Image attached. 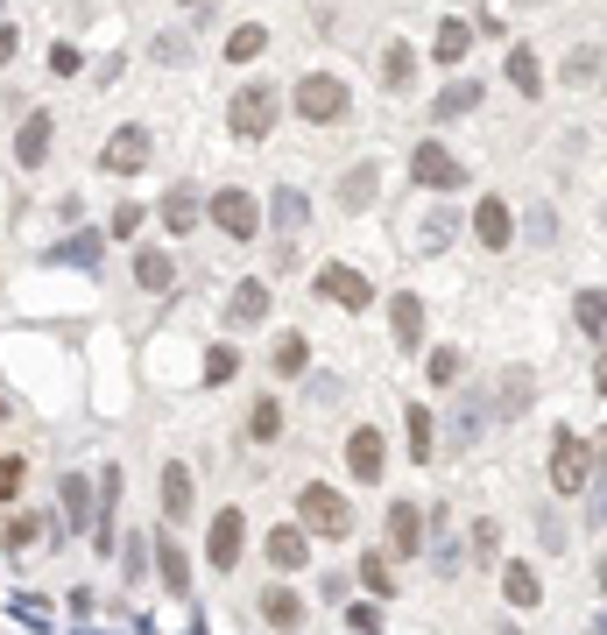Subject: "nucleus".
I'll return each instance as SVG.
<instances>
[{
  "label": "nucleus",
  "instance_id": "obj_1",
  "mask_svg": "<svg viewBox=\"0 0 607 635\" xmlns=\"http://www.w3.org/2000/svg\"><path fill=\"white\" fill-rule=\"evenodd\" d=\"M290 113L311 127H339L353 113V85L339 79V71H304V79L290 85Z\"/></svg>",
  "mask_w": 607,
  "mask_h": 635
},
{
  "label": "nucleus",
  "instance_id": "obj_2",
  "mask_svg": "<svg viewBox=\"0 0 607 635\" xmlns=\"http://www.w3.org/2000/svg\"><path fill=\"white\" fill-rule=\"evenodd\" d=\"M297 523L311 536H326V544H347L353 536V502L332 488V480H304L297 488Z\"/></svg>",
  "mask_w": 607,
  "mask_h": 635
},
{
  "label": "nucleus",
  "instance_id": "obj_3",
  "mask_svg": "<svg viewBox=\"0 0 607 635\" xmlns=\"http://www.w3.org/2000/svg\"><path fill=\"white\" fill-rule=\"evenodd\" d=\"M276 121H282V92L261 85V79L240 85L234 100H226V134H234V142H269Z\"/></svg>",
  "mask_w": 607,
  "mask_h": 635
},
{
  "label": "nucleus",
  "instance_id": "obj_4",
  "mask_svg": "<svg viewBox=\"0 0 607 635\" xmlns=\"http://www.w3.org/2000/svg\"><path fill=\"white\" fill-rule=\"evenodd\" d=\"M594 467H600L594 445H586L573 423H565V431L552 438V494H558V502H579V494L594 488Z\"/></svg>",
  "mask_w": 607,
  "mask_h": 635
},
{
  "label": "nucleus",
  "instance_id": "obj_5",
  "mask_svg": "<svg viewBox=\"0 0 607 635\" xmlns=\"http://www.w3.org/2000/svg\"><path fill=\"white\" fill-rule=\"evenodd\" d=\"M205 219H213L234 247H248V240L261 234V226H269V219H261V198H255L248 184H226V191H213V198H205Z\"/></svg>",
  "mask_w": 607,
  "mask_h": 635
},
{
  "label": "nucleus",
  "instance_id": "obj_6",
  "mask_svg": "<svg viewBox=\"0 0 607 635\" xmlns=\"http://www.w3.org/2000/svg\"><path fill=\"white\" fill-rule=\"evenodd\" d=\"M240 557H248V509H240V502H226V509L213 515V530H205V565L234 572Z\"/></svg>",
  "mask_w": 607,
  "mask_h": 635
},
{
  "label": "nucleus",
  "instance_id": "obj_7",
  "mask_svg": "<svg viewBox=\"0 0 607 635\" xmlns=\"http://www.w3.org/2000/svg\"><path fill=\"white\" fill-rule=\"evenodd\" d=\"M148 156H156L148 127H135V121H127V127H113V134H106V148H100V170H106V177H142V170H148Z\"/></svg>",
  "mask_w": 607,
  "mask_h": 635
},
{
  "label": "nucleus",
  "instance_id": "obj_8",
  "mask_svg": "<svg viewBox=\"0 0 607 635\" xmlns=\"http://www.w3.org/2000/svg\"><path fill=\"white\" fill-rule=\"evenodd\" d=\"M410 184H424V191H460V184H466V163L452 156L445 142H416V148H410Z\"/></svg>",
  "mask_w": 607,
  "mask_h": 635
},
{
  "label": "nucleus",
  "instance_id": "obj_9",
  "mask_svg": "<svg viewBox=\"0 0 607 635\" xmlns=\"http://www.w3.org/2000/svg\"><path fill=\"white\" fill-rule=\"evenodd\" d=\"M261 565H269L276 580L304 572V565H311V530H304V523H276L269 536H261Z\"/></svg>",
  "mask_w": 607,
  "mask_h": 635
},
{
  "label": "nucleus",
  "instance_id": "obj_10",
  "mask_svg": "<svg viewBox=\"0 0 607 635\" xmlns=\"http://www.w3.org/2000/svg\"><path fill=\"white\" fill-rule=\"evenodd\" d=\"M347 473L360 480V488H374V480L389 473V438L374 431V423H353L347 431Z\"/></svg>",
  "mask_w": 607,
  "mask_h": 635
},
{
  "label": "nucleus",
  "instance_id": "obj_11",
  "mask_svg": "<svg viewBox=\"0 0 607 635\" xmlns=\"http://www.w3.org/2000/svg\"><path fill=\"white\" fill-rule=\"evenodd\" d=\"M318 297H326V304H347V311H368V304H374V283L360 276L353 262H326V268H318Z\"/></svg>",
  "mask_w": 607,
  "mask_h": 635
},
{
  "label": "nucleus",
  "instance_id": "obj_12",
  "mask_svg": "<svg viewBox=\"0 0 607 635\" xmlns=\"http://www.w3.org/2000/svg\"><path fill=\"white\" fill-rule=\"evenodd\" d=\"M473 240H481L487 255H508V247H516V212H508V198L487 191V198L473 205Z\"/></svg>",
  "mask_w": 607,
  "mask_h": 635
},
{
  "label": "nucleus",
  "instance_id": "obj_13",
  "mask_svg": "<svg viewBox=\"0 0 607 635\" xmlns=\"http://www.w3.org/2000/svg\"><path fill=\"white\" fill-rule=\"evenodd\" d=\"M50 142H56V113L35 106L22 127H14V170H43L50 163Z\"/></svg>",
  "mask_w": 607,
  "mask_h": 635
},
{
  "label": "nucleus",
  "instance_id": "obj_14",
  "mask_svg": "<svg viewBox=\"0 0 607 635\" xmlns=\"http://www.w3.org/2000/svg\"><path fill=\"white\" fill-rule=\"evenodd\" d=\"M255 607H261V622H269L276 635H297L304 622H311V601H304L297 586H282V580H276V586H261V601H255Z\"/></svg>",
  "mask_w": 607,
  "mask_h": 635
},
{
  "label": "nucleus",
  "instance_id": "obj_15",
  "mask_svg": "<svg viewBox=\"0 0 607 635\" xmlns=\"http://www.w3.org/2000/svg\"><path fill=\"white\" fill-rule=\"evenodd\" d=\"M198 515V480L184 459H163V523H192Z\"/></svg>",
  "mask_w": 607,
  "mask_h": 635
},
{
  "label": "nucleus",
  "instance_id": "obj_16",
  "mask_svg": "<svg viewBox=\"0 0 607 635\" xmlns=\"http://www.w3.org/2000/svg\"><path fill=\"white\" fill-rule=\"evenodd\" d=\"M148 557H156V580L184 601V593H192V551H184L169 530H156V536H148Z\"/></svg>",
  "mask_w": 607,
  "mask_h": 635
},
{
  "label": "nucleus",
  "instance_id": "obj_17",
  "mask_svg": "<svg viewBox=\"0 0 607 635\" xmlns=\"http://www.w3.org/2000/svg\"><path fill=\"white\" fill-rule=\"evenodd\" d=\"M156 219H163V234H192V226H205V198H198V184H169L163 191V205H156Z\"/></svg>",
  "mask_w": 607,
  "mask_h": 635
},
{
  "label": "nucleus",
  "instance_id": "obj_18",
  "mask_svg": "<svg viewBox=\"0 0 607 635\" xmlns=\"http://www.w3.org/2000/svg\"><path fill=\"white\" fill-rule=\"evenodd\" d=\"M389 339L403 346V354H424V297H416V290L389 297Z\"/></svg>",
  "mask_w": 607,
  "mask_h": 635
},
{
  "label": "nucleus",
  "instance_id": "obj_19",
  "mask_svg": "<svg viewBox=\"0 0 607 635\" xmlns=\"http://www.w3.org/2000/svg\"><path fill=\"white\" fill-rule=\"evenodd\" d=\"M389 557H424V509L389 502Z\"/></svg>",
  "mask_w": 607,
  "mask_h": 635
},
{
  "label": "nucleus",
  "instance_id": "obj_20",
  "mask_svg": "<svg viewBox=\"0 0 607 635\" xmlns=\"http://www.w3.org/2000/svg\"><path fill=\"white\" fill-rule=\"evenodd\" d=\"M269 226L282 240H297L304 226H311V191H297V184H276V198H269Z\"/></svg>",
  "mask_w": 607,
  "mask_h": 635
},
{
  "label": "nucleus",
  "instance_id": "obj_21",
  "mask_svg": "<svg viewBox=\"0 0 607 635\" xmlns=\"http://www.w3.org/2000/svg\"><path fill=\"white\" fill-rule=\"evenodd\" d=\"M374 198H382V163H353L339 177V212H368Z\"/></svg>",
  "mask_w": 607,
  "mask_h": 635
},
{
  "label": "nucleus",
  "instance_id": "obj_22",
  "mask_svg": "<svg viewBox=\"0 0 607 635\" xmlns=\"http://www.w3.org/2000/svg\"><path fill=\"white\" fill-rule=\"evenodd\" d=\"M502 601L523 607V614L544 601V580H537V565H529V557H508V565H502Z\"/></svg>",
  "mask_w": 607,
  "mask_h": 635
},
{
  "label": "nucleus",
  "instance_id": "obj_23",
  "mask_svg": "<svg viewBox=\"0 0 607 635\" xmlns=\"http://www.w3.org/2000/svg\"><path fill=\"white\" fill-rule=\"evenodd\" d=\"M269 283H261V276H248V283H234V297H226V325H261V318H269Z\"/></svg>",
  "mask_w": 607,
  "mask_h": 635
},
{
  "label": "nucleus",
  "instance_id": "obj_24",
  "mask_svg": "<svg viewBox=\"0 0 607 635\" xmlns=\"http://www.w3.org/2000/svg\"><path fill=\"white\" fill-rule=\"evenodd\" d=\"M43 530H50V515L43 509H22V515H8V523H0V551H35V544H43Z\"/></svg>",
  "mask_w": 607,
  "mask_h": 635
},
{
  "label": "nucleus",
  "instance_id": "obj_25",
  "mask_svg": "<svg viewBox=\"0 0 607 635\" xmlns=\"http://www.w3.org/2000/svg\"><path fill=\"white\" fill-rule=\"evenodd\" d=\"M473 50V22H460V14H445L439 35H431V64H466Z\"/></svg>",
  "mask_w": 607,
  "mask_h": 635
},
{
  "label": "nucleus",
  "instance_id": "obj_26",
  "mask_svg": "<svg viewBox=\"0 0 607 635\" xmlns=\"http://www.w3.org/2000/svg\"><path fill=\"white\" fill-rule=\"evenodd\" d=\"M304 368H311V339H304V332H282V339L269 346V375H276V381H297Z\"/></svg>",
  "mask_w": 607,
  "mask_h": 635
},
{
  "label": "nucleus",
  "instance_id": "obj_27",
  "mask_svg": "<svg viewBox=\"0 0 607 635\" xmlns=\"http://www.w3.org/2000/svg\"><path fill=\"white\" fill-rule=\"evenodd\" d=\"M403 431H410V459H416V467H431V459H439V423H431L424 402H410V410H403Z\"/></svg>",
  "mask_w": 607,
  "mask_h": 635
},
{
  "label": "nucleus",
  "instance_id": "obj_28",
  "mask_svg": "<svg viewBox=\"0 0 607 635\" xmlns=\"http://www.w3.org/2000/svg\"><path fill=\"white\" fill-rule=\"evenodd\" d=\"M92 488H100V480H85V473H64V494H56V502H64V530H85L92 523Z\"/></svg>",
  "mask_w": 607,
  "mask_h": 635
},
{
  "label": "nucleus",
  "instance_id": "obj_29",
  "mask_svg": "<svg viewBox=\"0 0 607 635\" xmlns=\"http://www.w3.org/2000/svg\"><path fill=\"white\" fill-rule=\"evenodd\" d=\"M508 85H516L523 92V100H544V64H537V50H529V43H516V50H508Z\"/></svg>",
  "mask_w": 607,
  "mask_h": 635
},
{
  "label": "nucleus",
  "instance_id": "obj_30",
  "mask_svg": "<svg viewBox=\"0 0 607 635\" xmlns=\"http://www.w3.org/2000/svg\"><path fill=\"white\" fill-rule=\"evenodd\" d=\"M135 283H142L148 297H163L169 283H177V262H169V247H142V255H135Z\"/></svg>",
  "mask_w": 607,
  "mask_h": 635
},
{
  "label": "nucleus",
  "instance_id": "obj_31",
  "mask_svg": "<svg viewBox=\"0 0 607 635\" xmlns=\"http://www.w3.org/2000/svg\"><path fill=\"white\" fill-rule=\"evenodd\" d=\"M473 106H481V79H452L445 92H439V100H431V121H460V113H473Z\"/></svg>",
  "mask_w": 607,
  "mask_h": 635
},
{
  "label": "nucleus",
  "instance_id": "obj_32",
  "mask_svg": "<svg viewBox=\"0 0 607 635\" xmlns=\"http://www.w3.org/2000/svg\"><path fill=\"white\" fill-rule=\"evenodd\" d=\"M360 586H368L374 601H389V593L403 586V572H395V557H389V551H360Z\"/></svg>",
  "mask_w": 607,
  "mask_h": 635
},
{
  "label": "nucleus",
  "instance_id": "obj_33",
  "mask_svg": "<svg viewBox=\"0 0 607 635\" xmlns=\"http://www.w3.org/2000/svg\"><path fill=\"white\" fill-rule=\"evenodd\" d=\"M282 438V396H255L248 402V445H276Z\"/></svg>",
  "mask_w": 607,
  "mask_h": 635
},
{
  "label": "nucleus",
  "instance_id": "obj_34",
  "mask_svg": "<svg viewBox=\"0 0 607 635\" xmlns=\"http://www.w3.org/2000/svg\"><path fill=\"white\" fill-rule=\"evenodd\" d=\"M382 85H389V92H410V85H416V50L403 43V35L382 43Z\"/></svg>",
  "mask_w": 607,
  "mask_h": 635
},
{
  "label": "nucleus",
  "instance_id": "obj_35",
  "mask_svg": "<svg viewBox=\"0 0 607 635\" xmlns=\"http://www.w3.org/2000/svg\"><path fill=\"white\" fill-rule=\"evenodd\" d=\"M234 375H240V346L234 339H213V346H205V389H226Z\"/></svg>",
  "mask_w": 607,
  "mask_h": 635
},
{
  "label": "nucleus",
  "instance_id": "obj_36",
  "mask_svg": "<svg viewBox=\"0 0 607 635\" xmlns=\"http://www.w3.org/2000/svg\"><path fill=\"white\" fill-rule=\"evenodd\" d=\"M261 50H269V29L261 22H240L234 35H226V64H255Z\"/></svg>",
  "mask_w": 607,
  "mask_h": 635
},
{
  "label": "nucleus",
  "instance_id": "obj_37",
  "mask_svg": "<svg viewBox=\"0 0 607 635\" xmlns=\"http://www.w3.org/2000/svg\"><path fill=\"white\" fill-rule=\"evenodd\" d=\"M573 325L594 332V339H607V290H579L573 297Z\"/></svg>",
  "mask_w": 607,
  "mask_h": 635
},
{
  "label": "nucleus",
  "instance_id": "obj_38",
  "mask_svg": "<svg viewBox=\"0 0 607 635\" xmlns=\"http://www.w3.org/2000/svg\"><path fill=\"white\" fill-rule=\"evenodd\" d=\"M529 402H537V381H529V368H508V375H502V417H523Z\"/></svg>",
  "mask_w": 607,
  "mask_h": 635
},
{
  "label": "nucleus",
  "instance_id": "obj_39",
  "mask_svg": "<svg viewBox=\"0 0 607 635\" xmlns=\"http://www.w3.org/2000/svg\"><path fill=\"white\" fill-rule=\"evenodd\" d=\"M558 79H565V85H594V79H600V50H594V43H579V50H565V64H558Z\"/></svg>",
  "mask_w": 607,
  "mask_h": 635
},
{
  "label": "nucleus",
  "instance_id": "obj_40",
  "mask_svg": "<svg viewBox=\"0 0 607 635\" xmlns=\"http://www.w3.org/2000/svg\"><path fill=\"white\" fill-rule=\"evenodd\" d=\"M460 375H466V354H460V346H439V354L424 360V381H431V389H452Z\"/></svg>",
  "mask_w": 607,
  "mask_h": 635
},
{
  "label": "nucleus",
  "instance_id": "obj_41",
  "mask_svg": "<svg viewBox=\"0 0 607 635\" xmlns=\"http://www.w3.org/2000/svg\"><path fill=\"white\" fill-rule=\"evenodd\" d=\"M452 226H460V212H424V226H416V247H424V255H439V247L452 240Z\"/></svg>",
  "mask_w": 607,
  "mask_h": 635
},
{
  "label": "nucleus",
  "instance_id": "obj_42",
  "mask_svg": "<svg viewBox=\"0 0 607 635\" xmlns=\"http://www.w3.org/2000/svg\"><path fill=\"white\" fill-rule=\"evenodd\" d=\"M22 480H29V459L0 445V509H8V502H22Z\"/></svg>",
  "mask_w": 607,
  "mask_h": 635
},
{
  "label": "nucleus",
  "instance_id": "obj_43",
  "mask_svg": "<svg viewBox=\"0 0 607 635\" xmlns=\"http://www.w3.org/2000/svg\"><path fill=\"white\" fill-rule=\"evenodd\" d=\"M142 219H156V212L121 198V205H113V219H106V234H113V240H135V234H142Z\"/></svg>",
  "mask_w": 607,
  "mask_h": 635
},
{
  "label": "nucleus",
  "instance_id": "obj_44",
  "mask_svg": "<svg viewBox=\"0 0 607 635\" xmlns=\"http://www.w3.org/2000/svg\"><path fill=\"white\" fill-rule=\"evenodd\" d=\"M79 71H85L79 43H50V79H79Z\"/></svg>",
  "mask_w": 607,
  "mask_h": 635
},
{
  "label": "nucleus",
  "instance_id": "obj_45",
  "mask_svg": "<svg viewBox=\"0 0 607 635\" xmlns=\"http://www.w3.org/2000/svg\"><path fill=\"white\" fill-rule=\"evenodd\" d=\"M347 622H353V635H382V601H353Z\"/></svg>",
  "mask_w": 607,
  "mask_h": 635
},
{
  "label": "nucleus",
  "instance_id": "obj_46",
  "mask_svg": "<svg viewBox=\"0 0 607 635\" xmlns=\"http://www.w3.org/2000/svg\"><path fill=\"white\" fill-rule=\"evenodd\" d=\"M495 544H502L495 523H473V557H495Z\"/></svg>",
  "mask_w": 607,
  "mask_h": 635
},
{
  "label": "nucleus",
  "instance_id": "obj_47",
  "mask_svg": "<svg viewBox=\"0 0 607 635\" xmlns=\"http://www.w3.org/2000/svg\"><path fill=\"white\" fill-rule=\"evenodd\" d=\"M14 50H22V29H14V22H0V71L14 64Z\"/></svg>",
  "mask_w": 607,
  "mask_h": 635
},
{
  "label": "nucleus",
  "instance_id": "obj_48",
  "mask_svg": "<svg viewBox=\"0 0 607 635\" xmlns=\"http://www.w3.org/2000/svg\"><path fill=\"white\" fill-rule=\"evenodd\" d=\"M594 396H607V339H600V360H594Z\"/></svg>",
  "mask_w": 607,
  "mask_h": 635
},
{
  "label": "nucleus",
  "instance_id": "obj_49",
  "mask_svg": "<svg viewBox=\"0 0 607 635\" xmlns=\"http://www.w3.org/2000/svg\"><path fill=\"white\" fill-rule=\"evenodd\" d=\"M594 459H600V473H607V431H600V438H594Z\"/></svg>",
  "mask_w": 607,
  "mask_h": 635
},
{
  "label": "nucleus",
  "instance_id": "obj_50",
  "mask_svg": "<svg viewBox=\"0 0 607 635\" xmlns=\"http://www.w3.org/2000/svg\"><path fill=\"white\" fill-rule=\"evenodd\" d=\"M177 8H192V14H198V8H213V0H177Z\"/></svg>",
  "mask_w": 607,
  "mask_h": 635
},
{
  "label": "nucleus",
  "instance_id": "obj_51",
  "mask_svg": "<svg viewBox=\"0 0 607 635\" xmlns=\"http://www.w3.org/2000/svg\"><path fill=\"white\" fill-rule=\"evenodd\" d=\"M0 417H8V396H0Z\"/></svg>",
  "mask_w": 607,
  "mask_h": 635
}]
</instances>
